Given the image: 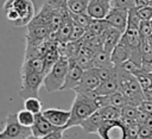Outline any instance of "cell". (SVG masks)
<instances>
[{
	"label": "cell",
	"mask_w": 152,
	"mask_h": 139,
	"mask_svg": "<svg viewBox=\"0 0 152 139\" xmlns=\"http://www.w3.org/2000/svg\"><path fill=\"white\" fill-rule=\"evenodd\" d=\"M74 29V20L70 15V12L68 15H65L64 20L62 21L61 26L58 27V42L59 43H68L71 37V32Z\"/></svg>",
	"instance_id": "16"
},
{
	"label": "cell",
	"mask_w": 152,
	"mask_h": 139,
	"mask_svg": "<svg viewBox=\"0 0 152 139\" xmlns=\"http://www.w3.org/2000/svg\"><path fill=\"white\" fill-rule=\"evenodd\" d=\"M94 72L97 75L101 82L107 81L114 76H116V68H100V69H93Z\"/></svg>",
	"instance_id": "28"
},
{
	"label": "cell",
	"mask_w": 152,
	"mask_h": 139,
	"mask_svg": "<svg viewBox=\"0 0 152 139\" xmlns=\"http://www.w3.org/2000/svg\"><path fill=\"white\" fill-rule=\"evenodd\" d=\"M83 72H84V70L76 64L75 59H69V70H68V74H66V77H65V82H64L63 88H62L61 91L69 90V89L74 90L80 84L81 78L83 76Z\"/></svg>",
	"instance_id": "12"
},
{
	"label": "cell",
	"mask_w": 152,
	"mask_h": 139,
	"mask_svg": "<svg viewBox=\"0 0 152 139\" xmlns=\"http://www.w3.org/2000/svg\"><path fill=\"white\" fill-rule=\"evenodd\" d=\"M145 126L152 128V115H148V118H147V120H146V122H145Z\"/></svg>",
	"instance_id": "40"
},
{
	"label": "cell",
	"mask_w": 152,
	"mask_h": 139,
	"mask_svg": "<svg viewBox=\"0 0 152 139\" xmlns=\"http://www.w3.org/2000/svg\"><path fill=\"white\" fill-rule=\"evenodd\" d=\"M87 29L77 25L74 23V29H72V32H71V37H70V40L69 42H78L83 38L84 33H86Z\"/></svg>",
	"instance_id": "31"
},
{
	"label": "cell",
	"mask_w": 152,
	"mask_h": 139,
	"mask_svg": "<svg viewBox=\"0 0 152 139\" xmlns=\"http://www.w3.org/2000/svg\"><path fill=\"white\" fill-rule=\"evenodd\" d=\"M17 119L19 121V124L24 127H28L31 128L32 125L34 124V120H36V115L33 113H31L30 110H26V109H21L19 112H17Z\"/></svg>",
	"instance_id": "23"
},
{
	"label": "cell",
	"mask_w": 152,
	"mask_h": 139,
	"mask_svg": "<svg viewBox=\"0 0 152 139\" xmlns=\"http://www.w3.org/2000/svg\"><path fill=\"white\" fill-rule=\"evenodd\" d=\"M42 113L46 120H49L53 126H56L58 128L65 129V127L70 120V110L58 109V108H46Z\"/></svg>",
	"instance_id": "9"
},
{
	"label": "cell",
	"mask_w": 152,
	"mask_h": 139,
	"mask_svg": "<svg viewBox=\"0 0 152 139\" xmlns=\"http://www.w3.org/2000/svg\"><path fill=\"white\" fill-rule=\"evenodd\" d=\"M103 122H104V119H103L101 112L97 109L94 114H91L88 119H86L81 124V127L86 133H96L97 134V132Z\"/></svg>",
	"instance_id": "15"
},
{
	"label": "cell",
	"mask_w": 152,
	"mask_h": 139,
	"mask_svg": "<svg viewBox=\"0 0 152 139\" xmlns=\"http://www.w3.org/2000/svg\"><path fill=\"white\" fill-rule=\"evenodd\" d=\"M119 90V83H118V77L114 76L107 81H103L99 84V87L94 90V93L96 95H100V96H108L115 91Z\"/></svg>",
	"instance_id": "18"
},
{
	"label": "cell",
	"mask_w": 152,
	"mask_h": 139,
	"mask_svg": "<svg viewBox=\"0 0 152 139\" xmlns=\"http://www.w3.org/2000/svg\"><path fill=\"white\" fill-rule=\"evenodd\" d=\"M20 71H31V72H38V74L45 75L44 58L36 57V58H31V59H24Z\"/></svg>",
	"instance_id": "19"
},
{
	"label": "cell",
	"mask_w": 152,
	"mask_h": 139,
	"mask_svg": "<svg viewBox=\"0 0 152 139\" xmlns=\"http://www.w3.org/2000/svg\"><path fill=\"white\" fill-rule=\"evenodd\" d=\"M133 7H134V0H112V8L129 11Z\"/></svg>",
	"instance_id": "30"
},
{
	"label": "cell",
	"mask_w": 152,
	"mask_h": 139,
	"mask_svg": "<svg viewBox=\"0 0 152 139\" xmlns=\"http://www.w3.org/2000/svg\"><path fill=\"white\" fill-rule=\"evenodd\" d=\"M147 118H148V114L138 107V112H137V115H135L134 121H135L137 124H139V125H141V126H142V125H145V122H146Z\"/></svg>",
	"instance_id": "35"
},
{
	"label": "cell",
	"mask_w": 152,
	"mask_h": 139,
	"mask_svg": "<svg viewBox=\"0 0 152 139\" xmlns=\"http://www.w3.org/2000/svg\"><path fill=\"white\" fill-rule=\"evenodd\" d=\"M97 109L99 107L95 102L94 96L75 93V99L70 108V120L65 129L74 126H81V124L91 114H94Z\"/></svg>",
	"instance_id": "2"
},
{
	"label": "cell",
	"mask_w": 152,
	"mask_h": 139,
	"mask_svg": "<svg viewBox=\"0 0 152 139\" xmlns=\"http://www.w3.org/2000/svg\"><path fill=\"white\" fill-rule=\"evenodd\" d=\"M121 37H122V32H120L119 30H116V29L109 26V27L104 31V33H103L102 36H100L99 38H100L101 42H102L103 50L110 53V52L113 51V49L119 44Z\"/></svg>",
	"instance_id": "14"
},
{
	"label": "cell",
	"mask_w": 152,
	"mask_h": 139,
	"mask_svg": "<svg viewBox=\"0 0 152 139\" xmlns=\"http://www.w3.org/2000/svg\"><path fill=\"white\" fill-rule=\"evenodd\" d=\"M110 57H112V62H113L114 67H120L122 63H125L126 61L129 59V51L125 44L119 42V44L110 52Z\"/></svg>",
	"instance_id": "17"
},
{
	"label": "cell",
	"mask_w": 152,
	"mask_h": 139,
	"mask_svg": "<svg viewBox=\"0 0 152 139\" xmlns=\"http://www.w3.org/2000/svg\"><path fill=\"white\" fill-rule=\"evenodd\" d=\"M141 24V19L138 15V11L135 7L131 8L128 11V21H127V29H132V30H139Z\"/></svg>",
	"instance_id": "27"
},
{
	"label": "cell",
	"mask_w": 152,
	"mask_h": 139,
	"mask_svg": "<svg viewBox=\"0 0 152 139\" xmlns=\"http://www.w3.org/2000/svg\"><path fill=\"white\" fill-rule=\"evenodd\" d=\"M141 125L134 122L129 127H127V139H139V132H140Z\"/></svg>",
	"instance_id": "34"
},
{
	"label": "cell",
	"mask_w": 152,
	"mask_h": 139,
	"mask_svg": "<svg viewBox=\"0 0 152 139\" xmlns=\"http://www.w3.org/2000/svg\"><path fill=\"white\" fill-rule=\"evenodd\" d=\"M27 139H40V138H37V137H34V135H30Z\"/></svg>",
	"instance_id": "41"
},
{
	"label": "cell",
	"mask_w": 152,
	"mask_h": 139,
	"mask_svg": "<svg viewBox=\"0 0 152 139\" xmlns=\"http://www.w3.org/2000/svg\"><path fill=\"white\" fill-rule=\"evenodd\" d=\"M128 102H127L126 96L120 90H118V91H115V93H113V94L107 96V105L108 106H113V107H116V108L121 109Z\"/></svg>",
	"instance_id": "21"
},
{
	"label": "cell",
	"mask_w": 152,
	"mask_h": 139,
	"mask_svg": "<svg viewBox=\"0 0 152 139\" xmlns=\"http://www.w3.org/2000/svg\"><path fill=\"white\" fill-rule=\"evenodd\" d=\"M90 0H66V7L70 13H83L87 11Z\"/></svg>",
	"instance_id": "24"
},
{
	"label": "cell",
	"mask_w": 152,
	"mask_h": 139,
	"mask_svg": "<svg viewBox=\"0 0 152 139\" xmlns=\"http://www.w3.org/2000/svg\"><path fill=\"white\" fill-rule=\"evenodd\" d=\"M100 83H101V81L97 77V75L94 72L93 69L84 70L83 76L81 78V82L74 89V91L75 93H80V94H89V93L94 91L99 87Z\"/></svg>",
	"instance_id": "10"
},
{
	"label": "cell",
	"mask_w": 152,
	"mask_h": 139,
	"mask_svg": "<svg viewBox=\"0 0 152 139\" xmlns=\"http://www.w3.org/2000/svg\"><path fill=\"white\" fill-rule=\"evenodd\" d=\"M100 68H114L110 53L104 51V50L96 52V55L93 58L91 69H100Z\"/></svg>",
	"instance_id": "20"
},
{
	"label": "cell",
	"mask_w": 152,
	"mask_h": 139,
	"mask_svg": "<svg viewBox=\"0 0 152 139\" xmlns=\"http://www.w3.org/2000/svg\"><path fill=\"white\" fill-rule=\"evenodd\" d=\"M139 33H140L141 38H150L152 36L151 21H141L140 27H139Z\"/></svg>",
	"instance_id": "33"
},
{
	"label": "cell",
	"mask_w": 152,
	"mask_h": 139,
	"mask_svg": "<svg viewBox=\"0 0 152 139\" xmlns=\"http://www.w3.org/2000/svg\"><path fill=\"white\" fill-rule=\"evenodd\" d=\"M2 7L7 20L17 27L27 26L36 15L32 0H6Z\"/></svg>",
	"instance_id": "1"
},
{
	"label": "cell",
	"mask_w": 152,
	"mask_h": 139,
	"mask_svg": "<svg viewBox=\"0 0 152 139\" xmlns=\"http://www.w3.org/2000/svg\"><path fill=\"white\" fill-rule=\"evenodd\" d=\"M64 131H65L64 128H61V129H58V131H55V132H52V133H50V134L43 137L42 139H63Z\"/></svg>",
	"instance_id": "38"
},
{
	"label": "cell",
	"mask_w": 152,
	"mask_h": 139,
	"mask_svg": "<svg viewBox=\"0 0 152 139\" xmlns=\"http://www.w3.org/2000/svg\"><path fill=\"white\" fill-rule=\"evenodd\" d=\"M139 108L142 109L144 112H146L148 115H152V101H148V100H144L140 105H139Z\"/></svg>",
	"instance_id": "37"
},
{
	"label": "cell",
	"mask_w": 152,
	"mask_h": 139,
	"mask_svg": "<svg viewBox=\"0 0 152 139\" xmlns=\"http://www.w3.org/2000/svg\"><path fill=\"white\" fill-rule=\"evenodd\" d=\"M138 15L141 19V21H151L152 20V7L146 6L142 8H137Z\"/></svg>",
	"instance_id": "32"
},
{
	"label": "cell",
	"mask_w": 152,
	"mask_h": 139,
	"mask_svg": "<svg viewBox=\"0 0 152 139\" xmlns=\"http://www.w3.org/2000/svg\"><path fill=\"white\" fill-rule=\"evenodd\" d=\"M104 20L114 29L119 30L120 32H125L127 30V21H128V11L127 10H119L112 8Z\"/></svg>",
	"instance_id": "11"
},
{
	"label": "cell",
	"mask_w": 152,
	"mask_h": 139,
	"mask_svg": "<svg viewBox=\"0 0 152 139\" xmlns=\"http://www.w3.org/2000/svg\"><path fill=\"white\" fill-rule=\"evenodd\" d=\"M44 74L31 72V71H20V88H19V96L21 99L27 97H39V89L44 84Z\"/></svg>",
	"instance_id": "4"
},
{
	"label": "cell",
	"mask_w": 152,
	"mask_h": 139,
	"mask_svg": "<svg viewBox=\"0 0 152 139\" xmlns=\"http://www.w3.org/2000/svg\"><path fill=\"white\" fill-rule=\"evenodd\" d=\"M112 10V0H90L87 7V14L95 20H104Z\"/></svg>",
	"instance_id": "8"
},
{
	"label": "cell",
	"mask_w": 152,
	"mask_h": 139,
	"mask_svg": "<svg viewBox=\"0 0 152 139\" xmlns=\"http://www.w3.org/2000/svg\"><path fill=\"white\" fill-rule=\"evenodd\" d=\"M68 70H69V59L61 56L58 62L53 65V68L44 77L43 86L48 93H55V91L62 90L63 84L65 82Z\"/></svg>",
	"instance_id": "3"
},
{
	"label": "cell",
	"mask_w": 152,
	"mask_h": 139,
	"mask_svg": "<svg viewBox=\"0 0 152 139\" xmlns=\"http://www.w3.org/2000/svg\"><path fill=\"white\" fill-rule=\"evenodd\" d=\"M137 112H138V107L137 106L131 105V103H127L126 106H124L120 109V113H121V118L120 119L134 120L135 119V115H137Z\"/></svg>",
	"instance_id": "29"
},
{
	"label": "cell",
	"mask_w": 152,
	"mask_h": 139,
	"mask_svg": "<svg viewBox=\"0 0 152 139\" xmlns=\"http://www.w3.org/2000/svg\"><path fill=\"white\" fill-rule=\"evenodd\" d=\"M72 20L75 24L84 27V29H88L89 25L91 24L93 19L87 14V12H83V13H70Z\"/></svg>",
	"instance_id": "26"
},
{
	"label": "cell",
	"mask_w": 152,
	"mask_h": 139,
	"mask_svg": "<svg viewBox=\"0 0 152 139\" xmlns=\"http://www.w3.org/2000/svg\"><path fill=\"white\" fill-rule=\"evenodd\" d=\"M144 95H145V99H146V100L152 101V88L144 90Z\"/></svg>",
	"instance_id": "39"
},
{
	"label": "cell",
	"mask_w": 152,
	"mask_h": 139,
	"mask_svg": "<svg viewBox=\"0 0 152 139\" xmlns=\"http://www.w3.org/2000/svg\"><path fill=\"white\" fill-rule=\"evenodd\" d=\"M32 135L31 128L24 127L17 119V113L8 114L4 120V128L0 131V139H27Z\"/></svg>",
	"instance_id": "5"
},
{
	"label": "cell",
	"mask_w": 152,
	"mask_h": 139,
	"mask_svg": "<svg viewBox=\"0 0 152 139\" xmlns=\"http://www.w3.org/2000/svg\"><path fill=\"white\" fill-rule=\"evenodd\" d=\"M104 119V121H109V120H120L121 118V113H120V109L116 108V107H113V106H106L103 108H100L99 109Z\"/></svg>",
	"instance_id": "25"
},
{
	"label": "cell",
	"mask_w": 152,
	"mask_h": 139,
	"mask_svg": "<svg viewBox=\"0 0 152 139\" xmlns=\"http://www.w3.org/2000/svg\"><path fill=\"white\" fill-rule=\"evenodd\" d=\"M61 128L53 126L49 120L45 119V116L43 115V113H39L36 115V120H34V124L32 125L31 127V132H32V135L37 137V138H43L55 131H58Z\"/></svg>",
	"instance_id": "13"
},
{
	"label": "cell",
	"mask_w": 152,
	"mask_h": 139,
	"mask_svg": "<svg viewBox=\"0 0 152 139\" xmlns=\"http://www.w3.org/2000/svg\"><path fill=\"white\" fill-rule=\"evenodd\" d=\"M51 29L44 21L34 15L31 23L27 25L26 31V45H39L48 39Z\"/></svg>",
	"instance_id": "6"
},
{
	"label": "cell",
	"mask_w": 152,
	"mask_h": 139,
	"mask_svg": "<svg viewBox=\"0 0 152 139\" xmlns=\"http://www.w3.org/2000/svg\"><path fill=\"white\" fill-rule=\"evenodd\" d=\"M24 109L30 110L34 115L43 112V105L39 97H27L24 100Z\"/></svg>",
	"instance_id": "22"
},
{
	"label": "cell",
	"mask_w": 152,
	"mask_h": 139,
	"mask_svg": "<svg viewBox=\"0 0 152 139\" xmlns=\"http://www.w3.org/2000/svg\"><path fill=\"white\" fill-rule=\"evenodd\" d=\"M97 135L101 139H127V128L120 120L104 121Z\"/></svg>",
	"instance_id": "7"
},
{
	"label": "cell",
	"mask_w": 152,
	"mask_h": 139,
	"mask_svg": "<svg viewBox=\"0 0 152 139\" xmlns=\"http://www.w3.org/2000/svg\"><path fill=\"white\" fill-rule=\"evenodd\" d=\"M139 139H152V128L142 125L139 132Z\"/></svg>",
	"instance_id": "36"
}]
</instances>
